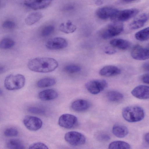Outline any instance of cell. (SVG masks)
<instances>
[{"label":"cell","instance_id":"1","mask_svg":"<svg viewBox=\"0 0 149 149\" xmlns=\"http://www.w3.org/2000/svg\"><path fill=\"white\" fill-rule=\"evenodd\" d=\"M58 65L54 59L49 57H38L29 61L28 63V68L36 72L47 73L56 69Z\"/></svg>","mask_w":149,"mask_h":149},{"label":"cell","instance_id":"2","mask_svg":"<svg viewBox=\"0 0 149 149\" xmlns=\"http://www.w3.org/2000/svg\"><path fill=\"white\" fill-rule=\"evenodd\" d=\"M144 112L141 107L136 105H131L124 108L122 111V115L127 122L134 123L142 120L144 117Z\"/></svg>","mask_w":149,"mask_h":149},{"label":"cell","instance_id":"3","mask_svg":"<svg viewBox=\"0 0 149 149\" xmlns=\"http://www.w3.org/2000/svg\"><path fill=\"white\" fill-rule=\"evenodd\" d=\"M25 79L24 76L21 74H10L5 78L4 86L8 90L13 91L19 90L24 86Z\"/></svg>","mask_w":149,"mask_h":149},{"label":"cell","instance_id":"4","mask_svg":"<svg viewBox=\"0 0 149 149\" xmlns=\"http://www.w3.org/2000/svg\"><path fill=\"white\" fill-rule=\"evenodd\" d=\"M123 24L114 22L104 28L100 31V35L103 39H108L120 34L123 31Z\"/></svg>","mask_w":149,"mask_h":149},{"label":"cell","instance_id":"5","mask_svg":"<svg viewBox=\"0 0 149 149\" xmlns=\"http://www.w3.org/2000/svg\"><path fill=\"white\" fill-rule=\"evenodd\" d=\"M107 86V83L105 80L99 79L89 81L85 84L87 90L93 95L98 94L104 90Z\"/></svg>","mask_w":149,"mask_h":149},{"label":"cell","instance_id":"6","mask_svg":"<svg viewBox=\"0 0 149 149\" xmlns=\"http://www.w3.org/2000/svg\"><path fill=\"white\" fill-rule=\"evenodd\" d=\"M64 138L69 144L74 146L82 145L86 141V138L82 134L76 131H70L66 133Z\"/></svg>","mask_w":149,"mask_h":149},{"label":"cell","instance_id":"7","mask_svg":"<svg viewBox=\"0 0 149 149\" xmlns=\"http://www.w3.org/2000/svg\"><path fill=\"white\" fill-rule=\"evenodd\" d=\"M136 8H131L118 10L111 18L114 22H120L126 21L136 16L139 13Z\"/></svg>","mask_w":149,"mask_h":149},{"label":"cell","instance_id":"8","mask_svg":"<svg viewBox=\"0 0 149 149\" xmlns=\"http://www.w3.org/2000/svg\"><path fill=\"white\" fill-rule=\"evenodd\" d=\"M24 124L29 130L36 131L40 129L42 127V122L39 118L31 115H26L23 119Z\"/></svg>","mask_w":149,"mask_h":149},{"label":"cell","instance_id":"9","mask_svg":"<svg viewBox=\"0 0 149 149\" xmlns=\"http://www.w3.org/2000/svg\"><path fill=\"white\" fill-rule=\"evenodd\" d=\"M78 120L75 116L70 114H64L59 117L58 123L63 127L71 129L74 127L77 124Z\"/></svg>","mask_w":149,"mask_h":149},{"label":"cell","instance_id":"10","mask_svg":"<svg viewBox=\"0 0 149 149\" xmlns=\"http://www.w3.org/2000/svg\"><path fill=\"white\" fill-rule=\"evenodd\" d=\"M68 45V42L65 39L55 37L48 40L45 44V46L50 50H59L67 47Z\"/></svg>","mask_w":149,"mask_h":149},{"label":"cell","instance_id":"11","mask_svg":"<svg viewBox=\"0 0 149 149\" xmlns=\"http://www.w3.org/2000/svg\"><path fill=\"white\" fill-rule=\"evenodd\" d=\"M131 54L135 59L144 60L149 58V50L140 45H137L132 48Z\"/></svg>","mask_w":149,"mask_h":149},{"label":"cell","instance_id":"12","mask_svg":"<svg viewBox=\"0 0 149 149\" xmlns=\"http://www.w3.org/2000/svg\"><path fill=\"white\" fill-rule=\"evenodd\" d=\"M52 0H26L24 4L26 6L34 10L41 9L48 7Z\"/></svg>","mask_w":149,"mask_h":149},{"label":"cell","instance_id":"13","mask_svg":"<svg viewBox=\"0 0 149 149\" xmlns=\"http://www.w3.org/2000/svg\"><path fill=\"white\" fill-rule=\"evenodd\" d=\"M118 10L114 7L105 6L98 9L96 12V15L100 19H106L111 18Z\"/></svg>","mask_w":149,"mask_h":149},{"label":"cell","instance_id":"14","mask_svg":"<svg viewBox=\"0 0 149 149\" xmlns=\"http://www.w3.org/2000/svg\"><path fill=\"white\" fill-rule=\"evenodd\" d=\"M149 88L148 86L140 85L134 88L132 91V94L134 97L141 99L149 98Z\"/></svg>","mask_w":149,"mask_h":149},{"label":"cell","instance_id":"15","mask_svg":"<svg viewBox=\"0 0 149 149\" xmlns=\"http://www.w3.org/2000/svg\"><path fill=\"white\" fill-rule=\"evenodd\" d=\"M148 19V15L146 13L141 14L130 24V28L132 30L136 29L142 27L146 22Z\"/></svg>","mask_w":149,"mask_h":149},{"label":"cell","instance_id":"16","mask_svg":"<svg viewBox=\"0 0 149 149\" xmlns=\"http://www.w3.org/2000/svg\"><path fill=\"white\" fill-rule=\"evenodd\" d=\"M121 70L118 67L111 65L106 66L102 68L99 71L100 74L102 76L108 77L120 74Z\"/></svg>","mask_w":149,"mask_h":149},{"label":"cell","instance_id":"17","mask_svg":"<svg viewBox=\"0 0 149 149\" xmlns=\"http://www.w3.org/2000/svg\"><path fill=\"white\" fill-rule=\"evenodd\" d=\"M71 107L74 111L82 112L87 110L90 107V104L87 101L84 99H78L74 101Z\"/></svg>","mask_w":149,"mask_h":149},{"label":"cell","instance_id":"18","mask_svg":"<svg viewBox=\"0 0 149 149\" xmlns=\"http://www.w3.org/2000/svg\"><path fill=\"white\" fill-rule=\"evenodd\" d=\"M58 96L57 92L53 89H47L39 93V98L43 101H49L56 98Z\"/></svg>","mask_w":149,"mask_h":149},{"label":"cell","instance_id":"19","mask_svg":"<svg viewBox=\"0 0 149 149\" xmlns=\"http://www.w3.org/2000/svg\"><path fill=\"white\" fill-rule=\"evenodd\" d=\"M112 132L113 134L117 137L122 138L127 135L128 130L127 128L125 126L118 124L113 126Z\"/></svg>","mask_w":149,"mask_h":149},{"label":"cell","instance_id":"20","mask_svg":"<svg viewBox=\"0 0 149 149\" xmlns=\"http://www.w3.org/2000/svg\"><path fill=\"white\" fill-rule=\"evenodd\" d=\"M110 44L113 47L121 50H126L130 46V42L121 39H114L110 42Z\"/></svg>","mask_w":149,"mask_h":149},{"label":"cell","instance_id":"21","mask_svg":"<svg viewBox=\"0 0 149 149\" xmlns=\"http://www.w3.org/2000/svg\"><path fill=\"white\" fill-rule=\"evenodd\" d=\"M76 29V26L69 20L65 23H61L59 27V29L61 31L67 34L74 32Z\"/></svg>","mask_w":149,"mask_h":149},{"label":"cell","instance_id":"22","mask_svg":"<svg viewBox=\"0 0 149 149\" xmlns=\"http://www.w3.org/2000/svg\"><path fill=\"white\" fill-rule=\"evenodd\" d=\"M42 17V14L40 12L32 13L29 14L26 17L25 22L27 25H32L38 21Z\"/></svg>","mask_w":149,"mask_h":149},{"label":"cell","instance_id":"23","mask_svg":"<svg viewBox=\"0 0 149 149\" xmlns=\"http://www.w3.org/2000/svg\"><path fill=\"white\" fill-rule=\"evenodd\" d=\"M6 146L8 148L10 149H23L25 148L23 142L17 139H9L7 142Z\"/></svg>","mask_w":149,"mask_h":149},{"label":"cell","instance_id":"24","mask_svg":"<svg viewBox=\"0 0 149 149\" xmlns=\"http://www.w3.org/2000/svg\"><path fill=\"white\" fill-rule=\"evenodd\" d=\"M56 83V80L54 78L46 77L39 80L37 83V86L39 88H44L53 86Z\"/></svg>","mask_w":149,"mask_h":149},{"label":"cell","instance_id":"25","mask_svg":"<svg viewBox=\"0 0 149 149\" xmlns=\"http://www.w3.org/2000/svg\"><path fill=\"white\" fill-rule=\"evenodd\" d=\"M106 96L108 100L113 102L120 101L123 97V95L121 93L114 91H108L107 93Z\"/></svg>","mask_w":149,"mask_h":149},{"label":"cell","instance_id":"26","mask_svg":"<svg viewBox=\"0 0 149 149\" xmlns=\"http://www.w3.org/2000/svg\"><path fill=\"white\" fill-rule=\"evenodd\" d=\"M149 27L144 28L136 33L135 38L140 41H145L148 40L149 38Z\"/></svg>","mask_w":149,"mask_h":149},{"label":"cell","instance_id":"27","mask_svg":"<svg viewBox=\"0 0 149 149\" xmlns=\"http://www.w3.org/2000/svg\"><path fill=\"white\" fill-rule=\"evenodd\" d=\"M109 149H130V146L128 143L122 141H115L110 143Z\"/></svg>","mask_w":149,"mask_h":149},{"label":"cell","instance_id":"28","mask_svg":"<svg viewBox=\"0 0 149 149\" xmlns=\"http://www.w3.org/2000/svg\"><path fill=\"white\" fill-rule=\"evenodd\" d=\"M15 43L14 41L12 39L5 38L0 42V48L3 49H9L13 47Z\"/></svg>","mask_w":149,"mask_h":149},{"label":"cell","instance_id":"29","mask_svg":"<svg viewBox=\"0 0 149 149\" xmlns=\"http://www.w3.org/2000/svg\"><path fill=\"white\" fill-rule=\"evenodd\" d=\"M64 70L67 73L73 74L79 72L81 70V68L77 65L70 64L65 66Z\"/></svg>","mask_w":149,"mask_h":149},{"label":"cell","instance_id":"30","mask_svg":"<svg viewBox=\"0 0 149 149\" xmlns=\"http://www.w3.org/2000/svg\"><path fill=\"white\" fill-rule=\"evenodd\" d=\"M54 26L52 25H47L44 27L41 32V35L43 37H47L51 35L54 30Z\"/></svg>","mask_w":149,"mask_h":149},{"label":"cell","instance_id":"31","mask_svg":"<svg viewBox=\"0 0 149 149\" xmlns=\"http://www.w3.org/2000/svg\"><path fill=\"white\" fill-rule=\"evenodd\" d=\"M18 134V130L15 128L9 127L6 129L4 132V135L8 137L15 136Z\"/></svg>","mask_w":149,"mask_h":149},{"label":"cell","instance_id":"32","mask_svg":"<svg viewBox=\"0 0 149 149\" xmlns=\"http://www.w3.org/2000/svg\"><path fill=\"white\" fill-rule=\"evenodd\" d=\"M97 135V138L101 141H107L110 139V136L109 135L104 132L99 133Z\"/></svg>","mask_w":149,"mask_h":149},{"label":"cell","instance_id":"33","mask_svg":"<svg viewBox=\"0 0 149 149\" xmlns=\"http://www.w3.org/2000/svg\"><path fill=\"white\" fill-rule=\"evenodd\" d=\"M29 149H47L48 148L45 144L41 142H37L34 143L29 147Z\"/></svg>","mask_w":149,"mask_h":149},{"label":"cell","instance_id":"34","mask_svg":"<svg viewBox=\"0 0 149 149\" xmlns=\"http://www.w3.org/2000/svg\"><path fill=\"white\" fill-rule=\"evenodd\" d=\"M28 111L31 113L38 114H43L45 113L44 110L37 107H31L28 109Z\"/></svg>","mask_w":149,"mask_h":149},{"label":"cell","instance_id":"35","mask_svg":"<svg viewBox=\"0 0 149 149\" xmlns=\"http://www.w3.org/2000/svg\"><path fill=\"white\" fill-rule=\"evenodd\" d=\"M2 26L5 29H11L15 27V24L12 21L7 20L4 22L2 24Z\"/></svg>","mask_w":149,"mask_h":149},{"label":"cell","instance_id":"36","mask_svg":"<svg viewBox=\"0 0 149 149\" xmlns=\"http://www.w3.org/2000/svg\"><path fill=\"white\" fill-rule=\"evenodd\" d=\"M75 7L74 5L73 4H69L65 6L63 8V10L65 11H70L74 10Z\"/></svg>","mask_w":149,"mask_h":149},{"label":"cell","instance_id":"37","mask_svg":"<svg viewBox=\"0 0 149 149\" xmlns=\"http://www.w3.org/2000/svg\"><path fill=\"white\" fill-rule=\"evenodd\" d=\"M105 52L107 54H113L115 53L116 51L111 47H107L105 49Z\"/></svg>","mask_w":149,"mask_h":149},{"label":"cell","instance_id":"38","mask_svg":"<svg viewBox=\"0 0 149 149\" xmlns=\"http://www.w3.org/2000/svg\"><path fill=\"white\" fill-rule=\"evenodd\" d=\"M142 80L144 83L149 84V74L146 73L143 75L142 77Z\"/></svg>","mask_w":149,"mask_h":149},{"label":"cell","instance_id":"39","mask_svg":"<svg viewBox=\"0 0 149 149\" xmlns=\"http://www.w3.org/2000/svg\"><path fill=\"white\" fill-rule=\"evenodd\" d=\"M143 70L146 71H149V63L148 62L145 63L142 65Z\"/></svg>","mask_w":149,"mask_h":149},{"label":"cell","instance_id":"40","mask_svg":"<svg viewBox=\"0 0 149 149\" xmlns=\"http://www.w3.org/2000/svg\"><path fill=\"white\" fill-rule=\"evenodd\" d=\"M149 133H146L144 135V139L145 141L148 143H149Z\"/></svg>","mask_w":149,"mask_h":149},{"label":"cell","instance_id":"41","mask_svg":"<svg viewBox=\"0 0 149 149\" xmlns=\"http://www.w3.org/2000/svg\"><path fill=\"white\" fill-rule=\"evenodd\" d=\"M5 70L4 67L0 65V74L3 72Z\"/></svg>","mask_w":149,"mask_h":149},{"label":"cell","instance_id":"42","mask_svg":"<svg viewBox=\"0 0 149 149\" xmlns=\"http://www.w3.org/2000/svg\"><path fill=\"white\" fill-rule=\"evenodd\" d=\"M122 1L125 2H130L136 0H121Z\"/></svg>","mask_w":149,"mask_h":149},{"label":"cell","instance_id":"43","mask_svg":"<svg viewBox=\"0 0 149 149\" xmlns=\"http://www.w3.org/2000/svg\"><path fill=\"white\" fill-rule=\"evenodd\" d=\"M96 3L97 4H101L102 3V1H101L98 0L96 1Z\"/></svg>","mask_w":149,"mask_h":149},{"label":"cell","instance_id":"44","mask_svg":"<svg viewBox=\"0 0 149 149\" xmlns=\"http://www.w3.org/2000/svg\"><path fill=\"white\" fill-rule=\"evenodd\" d=\"M3 94V91L2 90L0 89V95H1Z\"/></svg>","mask_w":149,"mask_h":149}]
</instances>
